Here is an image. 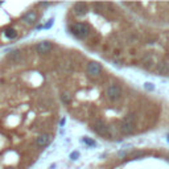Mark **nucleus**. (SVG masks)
Wrapping results in <instances>:
<instances>
[{
	"label": "nucleus",
	"mask_w": 169,
	"mask_h": 169,
	"mask_svg": "<svg viewBox=\"0 0 169 169\" xmlns=\"http://www.w3.org/2000/svg\"><path fill=\"white\" fill-rule=\"evenodd\" d=\"M135 120H136V116L134 114H129L123 119L122 124H120V131L124 135H129L135 131Z\"/></svg>",
	"instance_id": "f257e3e1"
},
{
	"label": "nucleus",
	"mask_w": 169,
	"mask_h": 169,
	"mask_svg": "<svg viewBox=\"0 0 169 169\" xmlns=\"http://www.w3.org/2000/svg\"><path fill=\"white\" fill-rule=\"evenodd\" d=\"M73 11L75 12V15H79V16H83L84 13L87 12V5L86 3H75L74 4V8H73Z\"/></svg>",
	"instance_id": "6e6552de"
},
{
	"label": "nucleus",
	"mask_w": 169,
	"mask_h": 169,
	"mask_svg": "<svg viewBox=\"0 0 169 169\" xmlns=\"http://www.w3.org/2000/svg\"><path fill=\"white\" fill-rule=\"evenodd\" d=\"M50 142V135L48 134H42L40 136L36 137V144L38 145V147H45V145H48Z\"/></svg>",
	"instance_id": "1a4fd4ad"
},
{
	"label": "nucleus",
	"mask_w": 169,
	"mask_h": 169,
	"mask_svg": "<svg viewBox=\"0 0 169 169\" xmlns=\"http://www.w3.org/2000/svg\"><path fill=\"white\" fill-rule=\"evenodd\" d=\"M78 157H79V152H72L70 153V159L72 160H77Z\"/></svg>",
	"instance_id": "f3484780"
},
{
	"label": "nucleus",
	"mask_w": 169,
	"mask_h": 169,
	"mask_svg": "<svg viewBox=\"0 0 169 169\" xmlns=\"http://www.w3.org/2000/svg\"><path fill=\"white\" fill-rule=\"evenodd\" d=\"M168 142H169V135H168Z\"/></svg>",
	"instance_id": "412c9836"
},
{
	"label": "nucleus",
	"mask_w": 169,
	"mask_h": 169,
	"mask_svg": "<svg viewBox=\"0 0 169 169\" xmlns=\"http://www.w3.org/2000/svg\"><path fill=\"white\" fill-rule=\"evenodd\" d=\"M20 57H21V52H20V50H13V52L9 53V58L12 61H19V60H20Z\"/></svg>",
	"instance_id": "f8f14e48"
},
{
	"label": "nucleus",
	"mask_w": 169,
	"mask_h": 169,
	"mask_svg": "<svg viewBox=\"0 0 169 169\" xmlns=\"http://www.w3.org/2000/svg\"><path fill=\"white\" fill-rule=\"evenodd\" d=\"M106 97L108 98L111 102H116L122 98V89L116 84H112V86H108L106 89Z\"/></svg>",
	"instance_id": "7ed1b4c3"
},
{
	"label": "nucleus",
	"mask_w": 169,
	"mask_h": 169,
	"mask_svg": "<svg viewBox=\"0 0 169 169\" xmlns=\"http://www.w3.org/2000/svg\"><path fill=\"white\" fill-rule=\"evenodd\" d=\"M118 156H119V157H124L126 156V152H119V153H118Z\"/></svg>",
	"instance_id": "aec40b11"
},
{
	"label": "nucleus",
	"mask_w": 169,
	"mask_h": 169,
	"mask_svg": "<svg viewBox=\"0 0 169 169\" xmlns=\"http://www.w3.org/2000/svg\"><path fill=\"white\" fill-rule=\"evenodd\" d=\"M86 70L90 77H98V75H100V73H102V66L98 62H89Z\"/></svg>",
	"instance_id": "39448f33"
},
{
	"label": "nucleus",
	"mask_w": 169,
	"mask_h": 169,
	"mask_svg": "<svg viewBox=\"0 0 169 169\" xmlns=\"http://www.w3.org/2000/svg\"><path fill=\"white\" fill-rule=\"evenodd\" d=\"M38 5H41V7H48V5H50L49 3H38Z\"/></svg>",
	"instance_id": "6ab92c4d"
},
{
	"label": "nucleus",
	"mask_w": 169,
	"mask_h": 169,
	"mask_svg": "<svg viewBox=\"0 0 169 169\" xmlns=\"http://www.w3.org/2000/svg\"><path fill=\"white\" fill-rule=\"evenodd\" d=\"M140 156H144V152H142V151L134 152V153L131 155V159H137V157H140Z\"/></svg>",
	"instance_id": "2eb2a0df"
},
{
	"label": "nucleus",
	"mask_w": 169,
	"mask_h": 169,
	"mask_svg": "<svg viewBox=\"0 0 169 169\" xmlns=\"http://www.w3.org/2000/svg\"><path fill=\"white\" fill-rule=\"evenodd\" d=\"M61 99H62L64 103L69 105V103L72 102V94H70V92H67V91H65V92H62V95H61Z\"/></svg>",
	"instance_id": "ddd939ff"
},
{
	"label": "nucleus",
	"mask_w": 169,
	"mask_h": 169,
	"mask_svg": "<svg viewBox=\"0 0 169 169\" xmlns=\"http://www.w3.org/2000/svg\"><path fill=\"white\" fill-rule=\"evenodd\" d=\"M52 25H53V20H50V21L48 22L46 25H45V28H50V27H52Z\"/></svg>",
	"instance_id": "a211bd4d"
},
{
	"label": "nucleus",
	"mask_w": 169,
	"mask_h": 169,
	"mask_svg": "<svg viewBox=\"0 0 169 169\" xmlns=\"http://www.w3.org/2000/svg\"><path fill=\"white\" fill-rule=\"evenodd\" d=\"M36 50H37L38 54H48L52 50V42H49V41L38 42L37 46H36Z\"/></svg>",
	"instance_id": "423d86ee"
},
{
	"label": "nucleus",
	"mask_w": 169,
	"mask_h": 169,
	"mask_svg": "<svg viewBox=\"0 0 169 169\" xmlns=\"http://www.w3.org/2000/svg\"><path fill=\"white\" fill-rule=\"evenodd\" d=\"M144 89L148 90V91H153V90H155V84L152 82H145L144 83Z\"/></svg>",
	"instance_id": "4468645a"
},
{
	"label": "nucleus",
	"mask_w": 169,
	"mask_h": 169,
	"mask_svg": "<svg viewBox=\"0 0 169 169\" xmlns=\"http://www.w3.org/2000/svg\"><path fill=\"white\" fill-rule=\"evenodd\" d=\"M21 21L27 25H33L36 21H37V13H36L35 11H29V12H27L21 17Z\"/></svg>",
	"instance_id": "0eeeda50"
},
{
	"label": "nucleus",
	"mask_w": 169,
	"mask_h": 169,
	"mask_svg": "<svg viewBox=\"0 0 169 169\" xmlns=\"http://www.w3.org/2000/svg\"><path fill=\"white\" fill-rule=\"evenodd\" d=\"M70 29H72L73 35H75L77 37H79V38L87 37V36H89V33H90L89 27H87L84 22H75V24L72 25V28H70Z\"/></svg>",
	"instance_id": "f03ea898"
},
{
	"label": "nucleus",
	"mask_w": 169,
	"mask_h": 169,
	"mask_svg": "<svg viewBox=\"0 0 169 169\" xmlns=\"http://www.w3.org/2000/svg\"><path fill=\"white\" fill-rule=\"evenodd\" d=\"M92 128H94V131L97 132L98 135H100V136H107V135H108V126L105 124L103 120L98 119L97 122L92 124Z\"/></svg>",
	"instance_id": "20e7f679"
},
{
	"label": "nucleus",
	"mask_w": 169,
	"mask_h": 169,
	"mask_svg": "<svg viewBox=\"0 0 169 169\" xmlns=\"http://www.w3.org/2000/svg\"><path fill=\"white\" fill-rule=\"evenodd\" d=\"M4 35L7 38H9V40H13V38L17 37V32H16V29H13V28H7V29L4 30Z\"/></svg>",
	"instance_id": "9b49d317"
},
{
	"label": "nucleus",
	"mask_w": 169,
	"mask_h": 169,
	"mask_svg": "<svg viewBox=\"0 0 169 169\" xmlns=\"http://www.w3.org/2000/svg\"><path fill=\"white\" fill-rule=\"evenodd\" d=\"M157 73L161 74V75H168L169 74V64L159 62V64H157Z\"/></svg>",
	"instance_id": "9d476101"
},
{
	"label": "nucleus",
	"mask_w": 169,
	"mask_h": 169,
	"mask_svg": "<svg viewBox=\"0 0 169 169\" xmlns=\"http://www.w3.org/2000/svg\"><path fill=\"white\" fill-rule=\"evenodd\" d=\"M83 142L86 143L87 145H91V147H95V145H97V143H95L94 140H91V139H87V137H84V139H83Z\"/></svg>",
	"instance_id": "dca6fc26"
}]
</instances>
